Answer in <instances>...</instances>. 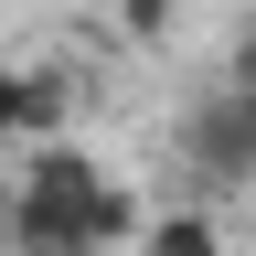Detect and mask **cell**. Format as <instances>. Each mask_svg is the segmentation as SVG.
Segmentation results:
<instances>
[{"instance_id":"obj_1","label":"cell","mask_w":256,"mask_h":256,"mask_svg":"<svg viewBox=\"0 0 256 256\" xmlns=\"http://www.w3.org/2000/svg\"><path fill=\"white\" fill-rule=\"evenodd\" d=\"M0 224H11V256H64V246H107L118 256V246L150 235V214L128 203L75 139L22 150V182H11V203H0Z\"/></svg>"},{"instance_id":"obj_2","label":"cell","mask_w":256,"mask_h":256,"mask_svg":"<svg viewBox=\"0 0 256 256\" xmlns=\"http://www.w3.org/2000/svg\"><path fill=\"white\" fill-rule=\"evenodd\" d=\"M182 160L203 171L214 192H235V182H256V86H203L182 107Z\"/></svg>"},{"instance_id":"obj_3","label":"cell","mask_w":256,"mask_h":256,"mask_svg":"<svg viewBox=\"0 0 256 256\" xmlns=\"http://www.w3.org/2000/svg\"><path fill=\"white\" fill-rule=\"evenodd\" d=\"M75 128V75L64 64H0V150H43Z\"/></svg>"},{"instance_id":"obj_4","label":"cell","mask_w":256,"mask_h":256,"mask_svg":"<svg viewBox=\"0 0 256 256\" xmlns=\"http://www.w3.org/2000/svg\"><path fill=\"white\" fill-rule=\"evenodd\" d=\"M139 256H224V235H214V214H150Z\"/></svg>"},{"instance_id":"obj_5","label":"cell","mask_w":256,"mask_h":256,"mask_svg":"<svg viewBox=\"0 0 256 256\" xmlns=\"http://www.w3.org/2000/svg\"><path fill=\"white\" fill-rule=\"evenodd\" d=\"M118 22H128V43H171V0H118Z\"/></svg>"},{"instance_id":"obj_6","label":"cell","mask_w":256,"mask_h":256,"mask_svg":"<svg viewBox=\"0 0 256 256\" xmlns=\"http://www.w3.org/2000/svg\"><path fill=\"white\" fill-rule=\"evenodd\" d=\"M224 86H256V22H235V43H224Z\"/></svg>"},{"instance_id":"obj_7","label":"cell","mask_w":256,"mask_h":256,"mask_svg":"<svg viewBox=\"0 0 256 256\" xmlns=\"http://www.w3.org/2000/svg\"><path fill=\"white\" fill-rule=\"evenodd\" d=\"M64 256H107V246H64Z\"/></svg>"},{"instance_id":"obj_8","label":"cell","mask_w":256,"mask_h":256,"mask_svg":"<svg viewBox=\"0 0 256 256\" xmlns=\"http://www.w3.org/2000/svg\"><path fill=\"white\" fill-rule=\"evenodd\" d=\"M0 256H11V224H0Z\"/></svg>"}]
</instances>
